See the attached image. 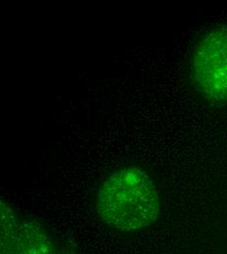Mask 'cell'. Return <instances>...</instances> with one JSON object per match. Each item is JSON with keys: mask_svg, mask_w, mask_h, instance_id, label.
I'll return each mask as SVG.
<instances>
[{"mask_svg": "<svg viewBox=\"0 0 227 254\" xmlns=\"http://www.w3.org/2000/svg\"><path fill=\"white\" fill-rule=\"evenodd\" d=\"M0 254H60L47 230L1 200Z\"/></svg>", "mask_w": 227, "mask_h": 254, "instance_id": "3", "label": "cell"}, {"mask_svg": "<svg viewBox=\"0 0 227 254\" xmlns=\"http://www.w3.org/2000/svg\"><path fill=\"white\" fill-rule=\"evenodd\" d=\"M94 206L105 225L119 232L131 233L158 221L162 201L157 185L144 169L124 166L102 181Z\"/></svg>", "mask_w": 227, "mask_h": 254, "instance_id": "1", "label": "cell"}, {"mask_svg": "<svg viewBox=\"0 0 227 254\" xmlns=\"http://www.w3.org/2000/svg\"><path fill=\"white\" fill-rule=\"evenodd\" d=\"M190 77L206 101L227 105V26L213 28L200 37L190 60Z\"/></svg>", "mask_w": 227, "mask_h": 254, "instance_id": "2", "label": "cell"}]
</instances>
